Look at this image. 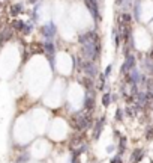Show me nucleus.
<instances>
[{"label":"nucleus","instance_id":"6","mask_svg":"<svg viewBox=\"0 0 153 163\" xmlns=\"http://www.w3.org/2000/svg\"><path fill=\"white\" fill-rule=\"evenodd\" d=\"M99 40L98 38V35H96V32L95 30H90V32H86V33H81V35H78V42L80 44H87V42H90V41H96Z\"/></svg>","mask_w":153,"mask_h":163},{"label":"nucleus","instance_id":"17","mask_svg":"<svg viewBox=\"0 0 153 163\" xmlns=\"http://www.w3.org/2000/svg\"><path fill=\"white\" fill-rule=\"evenodd\" d=\"M132 21V15L129 14V12H125V14H122V23L125 24V26H129V23Z\"/></svg>","mask_w":153,"mask_h":163},{"label":"nucleus","instance_id":"21","mask_svg":"<svg viewBox=\"0 0 153 163\" xmlns=\"http://www.w3.org/2000/svg\"><path fill=\"white\" fill-rule=\"evenodd\" d=\"M32 30H33V24H32V23H26V27H24L23 33H24V35H29Z\"/></svg>","mask_w":153,"mask_h":163},{"label":"nucleus","instance_id":"19","mask_svg":"<svg viewBox=\"0 0 153 163\" xmlns=\"http://www.w3.org/2000/svg\"><path fill=\"white\" fill-rule=\"evenodd\" d=\"M132 9H134V15H135V18L138 20V18H140V0L135 2V6H134Z\"/></svg>","mask_w":153,"mask_h":163},{"label":"nucleus","instance_id":"26","mask_svg":"<svg viewBox=\"0 0 153 163\" xmlns=\"http://www.w3.org/2000/svg\"><path fill=\"white\" fill-rule=\"evenodd\" d=\"M114 145H108V147H107V153H113V151H114Z\"/></svg>","mask_w":153,"mask_h":163},{"label":"nucleus","instance_id":"15","mask_svg":"<svg viewBox=\"0 0 153 163\" xmlns=\"http://www.w3.org/2000/svg\"><path fill=\"white\" fill-rule=\"evenodd\" d=\"M21 12H23V5L18 3V5H12V6H11V14H12L14 17L18 15V14H21Z\"/></svg>","mask_w":153,"mask_h":163},{"label":"nucleus","instance_id":"3","mask_svg":"<svg viewBox=\"0 0 153 163\" xmlns=\"http://www.w3.org/2000/svg\"><path fill=\"white\" fill-rule=\"evenodd\" d=\"M41 33L47 41H51L54 40V36L57 33V27H56V24L53 21H50V23H47V24H44L41 27Z\"/></svg>","mask_w":153,"mask_h":163},{"label":"nucleus","instance_id":"5","mask_svg":"<svg viewBox=\"0 0 153 163\" xmlns=\"http://www.w3.org/2000/svg\"><path fill=\"white\" fill-rule=\"evenodd\" d=\"M86 8L89 9V12L92 14V17L95 20H101V14H99V6H98V0H84Z\"/></svg>","mask_w":153,"mask_h":163},{"label":"nucleus","instance_id":"29","mask_svg":"<svg viewBox=\"0 0 153 163\" xmlns=\"http://www.w3.org/2000/svg\"><path fill=\"white\" fill-rule=\"evenodd\" d=\"M152 163H153V162H152Z\"/></svg>","mask_w":153,"mask_h":163},{"label":"nucleus","instance_id":"10","mask_svg":"<svg viewBox=\"0 0 153 163\" xmlns=\"http://www.w3.org/2000/svg\"><path fill=\"white\" fill-rule=\"evenodd\" d=\"M81 85H83V88H84L87 92H90V91L95 88V82H93V79H92V77H87V76L81 79Z\"/></svg>","mask_w":153,"mask_h":163},{"label":"nucleus","instance_id":"4","mask_svg":"<svg viewBox=\"0 0 153 163\" xmlns=\"http://www.w3.org/2000/svg\"><path fill=\"white\" fill-rule=\"evenodd\" d=\"M135 65H137V59H135V56H134L132 53H129V54H126L125 62L122 64L120 73H122V74H128L132 68H135Z\"/></svg>","mask_w":153,"mask_h":163},{"label":"nucleus","instance_id":"18","mask_svg":"<svg viewBox=\"0 0 153 163\" xmlns=\"http://www.w3.org/2000/svg\"><path fill=\"white\" fill-rule=\"evenodd\" d=\"M30 160V156L27 154V153H24V154H21L18 159H17V163H26Z\"/></svg>","mask_w":153,"mask_h":163},{"label":"nucleus","instance_id":"28","mask_svg":"<svg viewBox=\"0 0 153 163\" xmlns=\"http://www.w3.org/2000/svg\"><path fill=\"white\" fill-rule=\"evenodd\" d=\"M116 2H117L119 5H123V2H125V0H116Z\"/></svg>","mask_w":153,"mask_h":163},{"label":"nucleus","instance_id":"14","mask_svg":"<svg viewBox=\"0 0 153 163\" xmlns=\"http://www.w3.org/2000/svg\"><path fill=\"white\" fill-rule=\"evenodd\" d=\"M119 156H123L125 150H126V137L125 136H120V142H119Z\"/></svg>","mask_w":153,"mask_h":163},{"label":"nucleus","instance_id":"23","mask_svg":"<svg viewBox=\"0 0 153 163\" xmlns=\"http://www.w3.org/2000/svg\"><path fill=\"white\" fill-rule=\"evenodd\" d=\"M125 113H126L128 116H131V118H132V116L135 115V110H134V107H131V106H129V107H126V109H125Z\"/></svg>","mask_w":153,"mask_h":163},{"label":"nucleus","instance_id":"11","mask_svg":"<svg viewBox=\"0 0 153 163\" xmlns=\"http://www.w3.org/2000/svg\"><path fill=\"white\" fill-rule=\"evenodd\" d=\"M44 51L47 53V56H54V53H56L54 44H53L51 41H45V44H44Z\"/></svg>","mask_w":153,"mask_h":163},{"label":"nucleus","instance_id":"24","mask_svg":"<svg viewBox=\"0 0 153 163\" xmlns=\"http://www.w3.org/2000/svg\"><path fill=\"white\" fill-rule=\"evenodd\" d=\"M111 70H113V65H108V67L105 68V71H104V76H105V77H108V76L111 74Z\"/></svg>","mask_w":153,"mask_h":163},{"label":"nucleus","instance_id":"12","mask_svg":"<svg viewBox=\"0 0 153 163\" xmlns=\"http://www.w3.org/2000/svg\"><path fill=\"white\" fill-rule=\"evenodd\" d=\"M12 38V30L11 29H3L2 32H0V42H3V41H8Z\"/></svg>","mask_w":153,"mask_h":163},{"label":"nucleus","instance_id":"9","mask_svg":"<svg viewBox=\"0 0 153 163\" xmlns=\"http://www.w3.org/2000/svg\"><path fill=\"white\" fill-rule=\"evenodd\" d=\"M143 159H144V151L141 148L134 150V153L131 154V162L132 163H138V162H141Z\"/></svg>","mask_w":153,"mask_h":163},{"label":"nucleus","instance_id":"7","mask_svg":"<svg viewBox=\"0 0 153 163\" xmlns=\"http://www.w3.org/2000/svg\"><path fill=\"white\" fill-rule=\"evenodd\" d=\"M93 107H95V95L87 92L83 98V109H86L87 112H92Z\"/></svg>","mask_w":153,"mask_h":163},{"label":"nucleus","instance_id":"13","mask_svg":"<svg viewBox=\"0 0 153 163\" xmlns=\"http://www.w3.org/2000/svg\"><path fill=\"white\" fill-rule=\"evenodd\" d=\"M12 27H14L15 30H18V32H23L24 27H26V23L21 21V20H14V21H12Z\"/></svg>","mask_w":153,"mask_h":163},{"label":"nucleus","instance_id":"1","mask_svg":"<svg viewBox=\"0 0 153 163\" xmlns=\"http://www.w3.org/2000/svg\"><path fill=\"white\" fill-rule=\"evenodd\" d=\"M90 124H92V116H90V115H86V113H83V112H78L76 115L72 116V127H74L75 130H78V131L89 128Z\"/></svg>","mask_w":153,"mask_h":163},{"label":"nucleus","instance_id":"27","mask_svg":"<svg viewBox=\"0 0 153 163\" xmlns=\"http://www.w3.org/2000/svg\"><path fill=\"white\" fill-rule=\"evenodd\" d=\"M72 163H80L78 162V157H76L75 154H72Z\"/></svg>","mask_w":153,"mask_h":163},{"label":"nucleus","instance_id":"2","mask_svg":"<svg viewBox=\"0 0 153 163\" xmlns=\"http://www.w3.org/2000/svg\"><path fill=\"white\" fill-rule=\"evenodd\" d=\"M80 68L84 71V74L87 76V77H96L98 76V67L95 65V61H84L83 59V62L80 64Z\"/></svg>","mask_w":153,"mask_h":163},{"label":"nucleus","instance_id":"20","mask_svg":"<svg viewBox=\"0 0 153 163\" xmlns=\"http://www.w3.org/2000/svg\"><path fill=\"white\" fill-rule=\"evenodd\" d=\"M123 113H125V110L117 107V110H116V121H123Z\"/></svg>","mask_w":153,"mask_h":163},{"label":"nucleus","instance_id":"16","mask_svg":"<svg viewBox=\"0 0 153 163\" xmlns=\"http://www.w3.org/2000/svg\"><path fill=\"white\" fill-rule=\"evenodd\" d=\"M111 103V92H105L104 97H102V106L104 107H108Z\"/></svg>","mask_w":153,"mask_h":163},{"label":"nucleus","instance_id":"8","mask_svg":"<svg viewBox=\"0 0 153 163\" xmlns=\"http://www.w3.org/2000/svg\"><path fill=\"white\" fill-rule=\"evenodd\" d=\"M104 125H105V116H101L98 121L95 122V130H93V137H95V139H99V137H101V133H102Z\"/></svg>","mask_w":153,"mask_h":163},{"label":"nucleus","instance_id":"25","mask_svg":"<svg viewBox=\"0 0 153 163\" xmlns=\"http://www.w3.org/2000/svg\"><path fill=\"white\" fill-rule=\"evenodd\" d=\"M111 163H123V162H122V156H119V154H117V156H114V157L111 159Z\"/></svg>","mask_w":153,"mask_h":163},{"label":"nucleus","instance_id":"22","mask_svg":"<svg viewBox=\"0 0 153 163\" xmlns=\"http://www.w3.org/2000/svg\"><path fill=\"white\" fill-rule=\"evenodd\" d=\"M146 139H147V140H152L153 139V127H149V128L146 130Z\"/></svg>","mask_w":153,"mask_h":163}]
</instances>
